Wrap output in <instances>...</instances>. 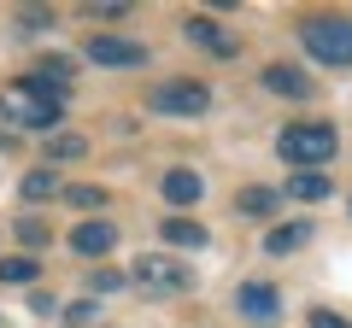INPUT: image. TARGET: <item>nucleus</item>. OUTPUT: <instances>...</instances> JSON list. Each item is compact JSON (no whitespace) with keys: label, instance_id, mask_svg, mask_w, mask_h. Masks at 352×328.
I'll list each match as a JSON object with an SVG mask.
<instances>
[{"label":"nucleus","instance_id":"obj_20","mask_svg":"<svg viewBox=\"0 0 352 328\" xmlns=\"http://www.w3.org/2000/svg\"><path fill=\"white\" fill-rule=\"evenodd\" d=\"M88 288H94V293H118L124 276H118V270H88Z\"/></svg>","mask_w":352,"mask_h":328},{"label":"nucleus","instance_id":"obj_12","mask_svg":"<svg viewBox=\"0 0 352 328\" xmlns=\"http://www.w3.org/2000/svg\"><path fill=\"white\" fill-rule=\"evenodd\" d=\"M305 240H311V223H288V229H270V235H264V253L282 258V253H300Z\"/></svg>","mask_w":352,"mask_h":328},{"label":"nucleus","instance_id":"obj_16","mask_svg":"<svg viewBox=\"0 0 352 328\" xmlns=\"http://www.w3.org/2000/svg\"><path fill=\"white\" fill-rule=\"evenodd\" d=\"M36 258L30 253H18V258H0V281H12V288H24V281H36Z\"/></svg>","mask_w":352,"mask_h":328},{"label":"nucleus","instance_id":"obj_5","mask_svg":"<svg viewBox=\"0 0 352 328\" xmlns=\"http://www.w3.org/2000/svg\"><path fill=\"white\" fill-rule=\"evenodd\" d=\"M188 281H194V270H182L176 258H164V253L135 258V288H147V293H182Z\"/></svg>","mask_w":352,"mask_h":328},{"label":"nucleus","instance_id":"obj_3","mask_svg":"<svg viewBox=\"0 0 352 328\" xmlns=\"http://www.w3.org/2000/svg\"><path fill=\"white\" fill-rule=\"evenodd\" d=\"M300 41L323 65H352V18H305Z\"/></svg>","mask_w":352,"mask_h":328},{"label":"nucleus","instance_id":"obj_19","mask_svg":"<svg viewBox=\"0 0 352 328\" xmlns=\"http://www.w3.org/2000/svg\"><path fill=\"white\" fill-rule=\"evenodd\" d=\"M88 141L82 135H47V159H82Z\"/></svg>","mask_w":352,"mask_h":328},{"label":"nucleus","instance_id":"obj_4","mask_svg":"<svg viewBox=\"0 0 352 328\" xmlns=\"http://www.w3.org/2000/svg\"><path fill=\"white\" fill-rule=\"evenodd\" d=\"M153 112H170V117H200L206 106H212V94H206V82H188V76H176V82H159V89L147 94Z\"/></svg>","mask_w":352,"mask_h":328},{"label":"nucleus","instance_id":"obj_14","mask_svg":"<svg viewBox=\"0 0 352 328\" xmlns=\"http://www.w3.org/2000/svg\"><path fill=\"white\" fill-rule=\"evenodd\" d=\"M235 205H241L247 217H270V211L282 205V194H276V188H241V194H235Z\"/></svg>","mask_w":352,"mask_h":328},{"label":"nucleus","instance_id":"obj_10","mask_svg":"<svg viewBox=\"0 0 352 328\" xmlns=\"http://www.w3.org/2000/svg\"><path fill=\"white\" fill-rule=\"evenodd\" d=\"M188 41H194V47H206V53H217V59H229V53H235V41H229L212 18H188Z\"/></svg>","mask_w":352,"mask_h":328},{"label":"nucleus","instance_id":"obj_24","mask_svg":"<svg viewBox=\"0 0 352 328\" xmlns=\"http://www.w3.org/2000/svg\"><path fill=\"white\" fill-rule=\"evenodd\" d=\"M124 12H129L124 0H106V6H88V18H124Z\"/></svg>","mask_w":352,"mask_h":328},{"label":"nucleus","instance_id":"obj_21","mask_svg":"<svg viewBox=\"0 0 352 328\" xmlns=\"http://www.w3.org/2000/svg\"><path fill=\"white\" fill-rule=\"evenodd\" d=\"M65 200H71V205H82V211H100V205H106V194H100V188H71Z\"/></svg>","mask_w":352,"mask_h":328},{"label":"nucleus","instance_id":"obj_15","mask_svg":"<svg viewBox=\"0 0 352 328\" xmlns=\"http://www.w3.org/2000/svg\"><path fill=\"white\" fill-rule=\"evenodd\" d=\"M288 194L294 200H329V176H317V170H300V176H288Z\"/></svg>","mask_w":352,"mask_h":328},{"label":"nucleus","instance_id":"obj_6","mask_svg":"<svg viewBox=\"0 0 352 328\" xmlns=\"http://www.w3.org/2000/svg\"><path fill=\"white\" fill-rule=\"evenodd\" d=\"M82 53L94 65H112V71H129V65H147V47L141 41H124V36H88Z\"/></svg>","mask_w":352,"mask_h":328},{"label":"nucleus","instance_id":"obj_7","mask_svg":"<svg viewBox=\"0 0 352 328\" xmlns=\"http://www.w3.org/2000/svg\"><path fill=\"white\" fill-rule=\"evenodd\" d=\"M235 305H241V316H252V323H276L282 316V293L264 288V281H247V288L235 293Z\"/></svg>","mask_w":352,"mask_h":328},{"label":"nucleus","instance_id":"obj_1","mask_svg":"<svg viewBox=\"0 0 352 328\" xmlns=\"http://www.w3.org/2000/svg\"><path fill=\"white\" fill-rule=\"evenodd\" d=\"M65 112V89L41 82V76H24L0 94V129H59Z\"/></svg>","mask_w":352,"mask_h":328},{"label":"nucleus","instance_id":"obj_2","mask_svg":"<svg viewBox=\"0 0 352 328\" xmlns=\"http://www.w3.org/2000/svg\"><path fill=\"white\" fill-rule=\"evenodd\" d=\"M340 147V135L329 124H288L276 135V159L282 164H300V170H317V164H329Z\"/></svg>","mask_w":352,"mask_h":328},{"label":"nucleus","instance_id":"obj_17","mask_svg":"<svg viewBox=\"0 0 352 328\" xmlns=\"http://www.w3.org/2000/svg\"><path fill=\"white\" fill-rule=\"evenodd\" d=\"M18 240H24L30 253H41V246H47V240H53V229L41 223V217H18Z\"/></svg>","mask_w":352,"mask_h":328},{"label":"nucleus","instance_id":"obj_22","mask_svg":"<svg viewBox=\"0 0 352 328\" xmlns=\"http://www.w3.org/2000/svg\"><path fill=\"white\" fill-rule=\"evenodd\" d=\"M94 316H100V311H94V305H71V311H65V323H71V328H82V323H94Z\"/></svg>","mask_w":352,"mask_h":328},{"label":"nucleus","instance_id":"obj_8","mask_svg":"<svg viewBox=\"0 0 352 328\" xmlns=\"http://www.w3.org/2000/svg\"><path fill=\"white\" fill-rule=\"evenodd\" d=\"M71 246H76L82 258H106V253L118 246V229H112V223H76Z\"/></svg>","mask_w":352,"mask_h":328},{"label":"nucleus","instance_id":"obj_13","mask_svg":"<svg viewBox=\"0 0 352 328\" xmlns=\"http://www.w3.org/2000/svg\"><path fill=\"white\" fill-rule=\"evenodd\" d=\"M164 240H170V246H188V253H194V246H206V229L200 223H188V217H164Z\"/></svg>","mask_w":352,"mask_h":328},{"label":"nucleus","instance_id":"obj_18","mask_svg":"<svg viewBox=\"0 0 352 328\" xmlns=\"http://www.w3.org/2000/svg\"><path fill=\"white\" fill-rule=\"evenodd\" d=\"M53 194H59V176L53 170H30L24 176V200H53Z\"/></svg>","mask_w":352,"mask_h":328},{"label":"nucleus","instance_id":"obj_9","mask_svg":"<svg viewBox=\"0 0 352 328\" xmlns=\"http://www.w3.org/2000/svg\"><path fill=\"white\" fill-rule=\"evenodd\" d=\"M264 89L288 94V100H305V94H311V76H305L300 65H270V71H264Z\"/></svg>","mask_w":352,"mask_h":328},{"label":"nucleus","instance_id":"obj_11","mask_svg":"<svg viewBox=\"0 0 352 328\" xmlns=\"http://www.w3.org/2000/svg\"><path fill=\"white\" fill-rule=\"evenodd\" d=\"M206 194V182L194 176V170H164V200L170 205H194Z\"/></svg>","mask_w":352,"mask_h":328},{"label":"nucleus","instance_id":"obj_23","mask_svg":"<svg viewBox=\"0 0 352 328\" xmlns=\"http://www.w3.org/2000/svg\"><path fill=\"white\" fill-rule=\"evenodd\" d=\"M311 328H352L346 316H335V311H311Z\"/></svg>","mask_w":352,"mask_h":328}]
</instances>
